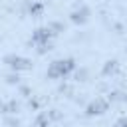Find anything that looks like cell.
I'll return each instance as SVG.
<instances>
[{
	"label": "cell",
	"mask_w": 127,
	"mask_h": 127,
	"mask_svg": "<svg viewBox=\"0 0 127 127\" xmlns=\"http://www.w3.org/2000/svg\"><path fill=\"white\" fill-rule=\"evenodd\" d=\"M73 67H75V64H73V60H71V58L58 60V62H54V64L50 65V69H48V77H52V79L64 77V75H67Z\"/></svg>",
	"instance_id": "cell-1"
},
{
	"label": "cell",
	"mask_w": 127,
	"mask_h": 127,
	"mask_svg": "<svg viewBox=\"0 0 127 127\" xmlns=\"http://www.w3.org/2000/svg\"><path fill=\"white\" fill-rule=\"evenodd\" d=\"M4 64H8L16 71H22V69H30L32 67V62L26 60V58H22V56H6L4 58Z\"/></svg>",
	"instance_id": "cell-2"
},
{
	"label": "cell",
	"mask_w": 127,
	"mask_h": 127,
	"mask_svg": "<svg viewBox=\"0 0 127 127\" xmlns=\"http://www.w3.org/2000/svg\"><path fill=\"white\" fill-rule=\"evenodd\" d=\"M52 30L50 28H40V30H36L34 34H32V42L36 44V46H46L48 44V40L52 38Z\"/></svg>",
	"instance_id": "cell-3"
},
{
	"label": "cell",
	"mask_w": 127,
	"mask_h": 127,
	"mask_svg": "<svg viewBox=\"0 0 127 127\" xmlns=\"http://www.w3.org/2000/svg\"><path fill=\"white\" fill-rule=\"evenodd\" d=\"M107 107H109V103L105 101V99H95V101H91L89 105H87V115H99V113H103V111H107Z\"/></svg>",
	"instance_id": "cell-4"
},
{
	"label": "cell",
	"mask_w": 127,
	"mask_h": 127,
	"mask_svg": "<svg viewBox=\"0 0 127 127\" xmlns=\"http://www.w3.org/2000/svg\"><path fill=\"white\" fill-rule=\"evenodd\" d=\"M87 8H81V12H73L71 14V22H75V24H83L85 20H87Z\"/></svg>",
	"instance_id": "cell-5"
},
{
	"label": "cell",
	"mask_w": 127,
	"mask_h": 127,
	"mask_svg": "<svg viewBox=\"0 0 127 127\" xmlns=\"http://www.w3.org/2000/svg\"><path fill=\"white\" fill-rule=\"evenodd\" d=\"M117 69V62H107V65L103 67V75H109V73H113Z\"/></svg>",
	"instance_id": "cell-6"
},
{
	"label": "cell",
	"mask_w": 127,
	"mask_h": 127,
	"mask_svg": "<svg viewBox=\"0 0 127 127\" xmlns=\"http://www.w3.org/2000/svg\"><path fill=\"white\" fill-rule=\"evenodd\" d=\"M115 127H127V117H121V119H117Z\"/></svg>",
	"instance_id": "cell-7"
},
{
	"label": "cell",
	"mask_w": 127,
	"mask_h": 127,
	"mask_svg": "<svg viewBox=\"0 0 127 127\" xmlns=\"http://www.w3.org/2000/svg\"><path fill=\"white\" fill-rule=\"evenodd\" d=\"M32 12H34V14H40V12H42V6H40V4L32 6Z\"/></svg>",
	"instance_id": "cell-8"
},
{
	"label": "cell",
	"mask_w": 127,
	"mask_h": 127,
	"mask_svg": "<svg viewBox=\"0 0 127 127\" xmlns=\"http://www.w3.org/2000/svg\"><path fill=\"white\" fill-rule=\"evenodd\" d=\"M4 111H6V107H4L2 103H0V113H4Z\"/></svg>",
	"instance_id": "cell-9"
}]
</instances>
